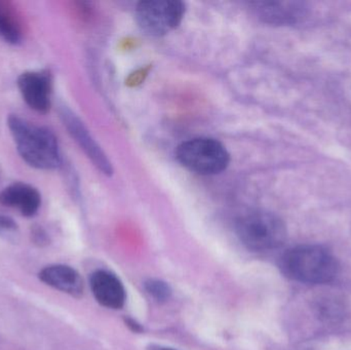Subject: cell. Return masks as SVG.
<instances>
[{"label":"cell","mask_w":351,"mask_h":350,"mask_svg":"<svg viewBox=\"0 0 351 350\" xmlns=\"http://www.w3.org/2000/svg\"><path fill=\"white\" fill-rule=\"evenodd\" d=\"M8 125L19 154L29 166L39 170H53L60 166L57 138L49 129L18 115H10Z\"/></svg>","instance_id":"cell-1"},{"label":"cell","mask_w":351,"mask_h":350,"mask_svg":"<svg viewBox=\"0 0 351 350\" xmlns=\"http://www.w3.org/2000/svg\"><path fill=\"white\" fill-rule=\"evenodd\" d=\"M280 267L289 279L311 285L330 283L339 273L335 257L323 247L313 245L287 251L280 258Z\"/></svg>","instance_id":"cell-2"},{"label":"cell","mask_w":351,"mask_h":350,"mask_svg":"<svg viewBox=\"0 0 351 350\" xmlns=\"http://www.w3.org/2000/svg\"><path fill=\"white\" fill-rule=\"evenodd\" d=\"M237 234L241 244L253 252H266L284 245L287 228L284 221L269 212L247 214L237 223Z\"/></svg>","instance_id":"cell-3"},{"label":"cell","mask_w":351,"mask_h":350,"mask_svg":"<svg viewBox=\"0 0 351 350\" xmlns=\"http://www.w3.org/2000/svg\"><path fill=\"white\" fill-rule=\"evenodd\" d=\"M177 158L182 166L199 175H216L229 164L226 148L210 138H196L184 142L177 149Z\"/></svg>","instance_id":"cell-4"},{"label":"cell","mask_w":351,"mask_h":350,"mask_svg":"<svg viewBox=\"0 0 351 350\" xmlns=\"http://www.w3.org/2000/svg\"><path fill=\"white\" fill-rule=\"evenodd\" d=\"M185 5L179 0H148L140 2L136 18L142 31L150 36H162L181 23Z\"/></svg>","instance_id":"cell-5"},{"label":"cell","mask_w":351,"mask_h":350,"mask_svg":"<svg viewBox=\"0 0 351 350\" xmlns=\"http://www.w3.org/2000/svg\"><path fill=\"white\" fill-rule=\"evenodd\" d=\"M18 88L26 104L37 112L51 107V78L47 72L27 71L18 78Z\"/></svg>","instance_id":"cell-6"},{"label":"cell","mask_w":351,"mask_h":350,"mask_svg":"<svg viewBox=\"0 0 351 350\" xmlns=\"http://www.w3.org/2000/svg\"><path fill=\"white\" fill-rule=\"evenodd\" d=\"M90 291L96 301L108 310H121L125 306L127 293L121 279L110 271H95L90 279Z\"/></svg>","instance_id":"cell-7"},{"label":"cell","mask_w":351,"mask_h":350,"mask_svg":"<svg viewBox=\"0 0 351 350\" xmlns=\"http://www.w3.org/2000/svg\"><path fill=\"white\" fill-rule=\"evenodd\" d=\"M38 277L45 285L72 297L80 298L84 295V281L73 267L64 264L49 265L39 271Z\"/></svg>","instance_id":"cell-8"},{"label":"cell","mask_w":351,"mask_h":350,"mask_svg":"<svg viewBox=\"0 0 351 350\" xmlns=\"http://www.w3.org/2000/svg\"><path fill=\"white\" fill-rule=\"evenodd\" d=\"M0 203L20 212L25 217H33L41 205L39 191L26 183H12L0 192Z\"/></svg>","instance_id":"cell-9"},{"label":"cell","mask_w":351,"mask_h":350,"mask_svg":"<svg viewBox=\"0 0 351 350\" xmlns=\"http://www.w3.org/2000/svg\"><path fill=\"white\" fill-rule=\"evenodd\" d=\"M260 18L271 24H296L305 18L307 8L302 2L264 1L255 3Z\"/></svg>","instance_id":"cell-10"},{"label":"cell","mask_w":351,"mask_h":350,"mask_svg":"<svg viewBox=\"0 0 351 350\" xmlns=\"http://www.w3.org/2000/svg\"><path fill=\"white\" fill-rule=\"evenodd\" d=\"M62 117H63L66 127L69 129V133L73 136L75 141L82 146V149L88 154V158L93 160V162H95V164L99 166L103 172L106 173V174H109V173L111 174V166L108 160L103 153L101 148L97 145L96 142L90 137L82 123H80V119L76 118L74 114L67 110H64L62 112Z\"/></svg>","instance_id":"cell-11"},{"label":"cell","mask_w":351,"mask_h":350,"mask_svg":"<svg viewBox=\"0 0 351 350\" xmlns=\"http://www.w3.org/2000/svg\"><path fill=\"white\" fill-rule=\"evenodd\" d=\"M20 18L8 2L0 1V38L16 45L22 40Z\"/></svg>","instance_id":"cell-12"},{"label":"cell","mask_w":351,"mask_h":350,"mask_svg":"<svg viewBox=\"0 0 351 350\" xmlns=\"http://www.w3.org/2000/svg\"><path fill=\"white\" fill-rule=\"evenodd\" d=\"M146 293L158 303H164L172 297V288L168 283L158 279H149L144 283Z\"/></svg>","instance_id":"cell-13"},{"label":"cell","mask_w":351,"mask_h":350,"mask_svg":"<svg viewBox=\"0 0 351 350\" xmlns=\"http://www.w3.org/2000/svg\"><path fill=\"white\" fill-rule=\"evenodd\" d=\"M317 312L322 318L336 322L344 314V306L338 301L337 298H324L317 306Z\"/></svg>","instance_id":"cell-14"},{"label":"cell","mask_w":351,"mask_h":350,"mask_svg":"<svg viewBox=\"0 0 351 350\" xmlns=\"http://www.w3.org/2000/svg\"><path fill=\"white\" fill-rule=\"evenodd\" d=\"M0 238L12 244H16L20 240L18 224L8 216L0 215Z\"/></svg>","instance_id":"cell-15"},{"label":"cell","mask_w":351,"mask_h":350,"mask_svg":"<svg viewBox=\"0 0 351 350\" xmlns=\"http://www.w3.org/2000/svg\"><path fill=\"white\" fill-rule=\"evenodd\" d=\"M32 240L34 244H36L37 246L39 247L45 246V245H47V242H49V238H47V234H45V230L40 227L33 229Z\"/></svg>","instance_id":"cell-16"},{"label":"cell","mask_w":351,"mask_h":350,"mask_svg":"<svg viewBox=\"0 0 351 350\" xmlns=\"http://www.w3.org/2000/svg\"><path fill=\"white\" fill-rule=\"evenodd\" d=\"M152 350H178V349H171V347H152Z\"/></svg>","instance_id":"cell-17"}]
</instances>
